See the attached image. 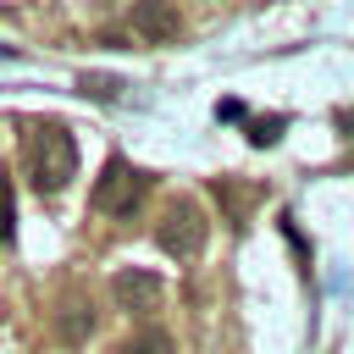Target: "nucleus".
<instances>
[{"instance_id":"nucleus-2","label":"nucleus","mask_w":354,"mask_h":354,"mask_svg":"<svg viewBox=\"0 0 354 354\" xmlns=\"http://www.w3.org/2000/svg\"><path fill=\"white\" fill-rule=\"evenodd\" d=\"M138 199H144V171H138L133 160L111 155V160L100 166L94 188H88V205H94L100 216H133V205H138Z\"/></svg>"},{"instance_id":"nucleus-8","label":"nucleus","mask_w":354,"mask_h":354,"mask_svg":"<svg viewBox=\"0 0 354 354\" xmlns=\"http://www.w3.org/2000/svg\"><path fill=\"white\" fill-rule=\"evenodd\" d=\"M177 343H171V332H160V326H144L138 337H127V348L122 354H171Z\"/></svg>"},{"instance_id":"nucleus-1","label":"nucleus","mask_w":354,"mask_h":354,"mask_svg":"<svg viewBox=\"0 0 354 354\" xmlns=\"http://www.w3.org/2000/svg\"><path fill=\"white\" fill-rule=\"evenodd\" d=\"M28 166H33V188L39 194H61L72 177H77V144L61 122H44L33 127L28 138Z\"/></svg>"},{"instance_id":"nucleus-4","label":"nucleus","mask_w":354,"mask_h":354,"mask_svg":"<svg viewBox=\"0 0 354 354\" xmlns=\"http://www.w3.org/2000/svg\"><path fill=\"white\" fill-rule=\"evenodd\" d=\"M127 33L138 44H177L183 39V11L166 6V0H138L127 11Z\"/></svg>"},{"instance_id":"nucleus-3","label":"nucleus","mask_w":354,"mask_h":354,"mask_svg":"<svg viewBox=\"0 0 354 354\" xmlns=\"http://www.w3.org/2000/svg\"><path fill=\"white\" fill-rule=\"evenodd\" d=\"M205 238H210L205 210H199L194 199H171L166 216H160V227H155V243H160L171 260H194V254L205 249Z\"/></svg>"},{"instance_id":"nucleus-9","label":"nucleus","mask_w":354,"mask_h":354,"mask_svg":"<svg viewBox=\"0 0 354 354\" xmlns=\"http://www.w3.org/2000/svg\"><path fill=\"white\" fill-rule=\"evenodd\" d=\"M282 127H288V116H266V122H254V127H249V144H254V149H266V144H277V138H282Z\"/></svg>"},{"instance_id":"nucleus-7","label":"nucleus","mask_w":354,"mask_h":354,"mask_svg":"<svg viewBox=\"0 0 354 354\" xmlns=\"http://www.w3.org/2000/svg\"><path fill=\"white\" fill-rule=\"evenodd\" d=\"M122 88H127V83H122L116 72H83V77H77V94H83V100H100V105H116Z\"/></svg>"},{"instance_id":"nucleus-5","label":"nucleus","mask_w":354,"mask_h":354,"mask_svg":"<svg viewBox=\"0 0 354 354\" xmlns=\"http://www.w3.org/2000/svg\"><path fill=\"white\" fill-rule=\"evenodd\" d=\"M111 299H116V310H127V315H155L160 299H166V282H160L155 271L127 266V271L111 277Z\"/></svg>"},{"instance_id":"nucleus-6","label":"nucleus","mask_w":354,"mask_h":354,"mask_svg":"<svg viewBox=\"0 0 354 354\" xmlns=\"http://www.w3.org/2000/svg\"><path fill=\"white\" fill-rule=\"evenodd\" d=\"M55 332H61V343H88V332H94L88 304H83V299H66V304L55 310Z\"/></svg>"},{"instance_id":"nucleus-10","label":"nucleus","mask_w":354,"mask_h":354,"mask_svg":"<svg viewBox=\"0 0 354 354\" xmlns=\"http://www.w3.org/2000/svg\"><path fill=\"white\" fill-rule=\"evenodd\" d=\"M11 238V183L0 177V243Z\"/></svg>"},{"instance_id":"nucleus-11","label":"nucleus","mask_w":354,"mask_h":354,"mask_svg":"<svg viewBox=\"0 0 354 354\" xmlns=\"http://www.w3.org/2000/svg\"><path fill=\"white\" fill-rule=\"evenodd\" d=\"M216 116H221V122H238V116H243V105H238V100H221V105H216Z\"/></svg>"}]
</instances>
